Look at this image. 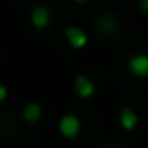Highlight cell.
Returning a JSON list of instances; mask_svg holds the SVG:
<instances>
[{"instance_id":"1","label":"cell","mask_w":148,"mask_h":148,"mask_svg":"<svg viewBox=\"0 0 148 148\" xmlns=\"http://www.w3.org/2000/svg\"><path fill=\"white\" fill-rule=\"evenodd\" d=\"M59 132L65 136V138H75L79 132H81V122L77 120V116H63L61 122H59Z\"/></svg>"},{"instance_id":"2","label":"cell","mask_w":148,"mask_h":148,"mask_svg":"<svg viewBox=\"0 0 148 148\" xmlns=\"http://www.w3.org/2000/svg\"><path fill=\"white\" fill-rule=\"evenodd\" d=\"M128 69L136 77H146L148 75V55H134L128 63Z\"/></svg>"},{"instance_id":"3","label":"cell","mask_w":148,"mask_h":148,"mask_svg":"<svg viewBox=\"0 0 148 148\" xmlns=\"http://www.w3.org/2000/svg\"><path fill=\"white\" fill-rule=\"evenodd\" d=\"M65 35H67V41H69V45H71L73 49H83V47L87 45V35H85V31L79 29V27H69Z\"/></svg>"},{"instance_id":"4","label":"cell","mask_w":148,"mask_h":148,"mask_svg":"<svg viewBox=\"0 0 148 148\" xmlns=\"http://www.w3.org/2000/svg\"><path fill=\"white\" fill-rule=\"evenodd\" d=\"M75 91L79 93L81 99H89V97L93 95V91H95V85H93V81L87 79L85 75H79V77L75 79Z\"/></svg>"},{"instance_id":"5","label":"cell","mask_w":148,"mask_h":148,"mask_svg":"<svg viewBox=\"0 0 148 148\" xmlns=\"http://www.w3.org/2000/svg\"><path fill=\"white\" fill-rule=\"evenodd\" d=\"M31 23H33L37 29H45V27L51 23V12H49L45 6H35V8H33V14H31Z\"/></svg>"},{"instance_id":"6","label":"cell","mask_w":148,"mask_h":148,"mask_svg":"<svg viewBox=\"0 0 148 148\" xmlns=\"http://www.w3.org/2000/svg\"><path fill=\"white\" fill-rule=\"evenodd\" d=\"M120 124H122L124 130H134L136 124H138V114L132 108H124L120 112Z\"/></svg>"},{"instance_id":"7","label":"cell","mask_w":148,"mask_h":148,"mask_svg":"<svg viewBox=\"0 0 148 148\" xmlns=\"http://www.w3.org/2000/svg\"><path fill=\"white\" fill-rule=\"evenodd\" d=\"M41 116H43V110H41V106L35 103V101L27 103L25 110H23V118H25L27 122H37V120H41Z\"/></svg>"},{"instance_id":"8","label":"cell","mask_w":148,"mask_h":148,"mask_svg":"<svg viewBox=\"0 0 148 148\" xmlns=\"http://www.w3.org/2000/svg\"><path fill=\"white\" fill-rule=\"evenodd\" d=\"M114 25H116V23H114V18L103 16V18H101V23H99V29H101V31H106V33H110V31L114 29Z\"/></svg>"},{"instance_id":"9","label":"cell","mask_w":148,"mask_h":148,"mask_svg":"<svg viewBox=\"0 0 148 148\" xmlns=\"http://www.w3.org/2000/svg\"><path fill=\"white\" fill-rule=\"evenodd\" d=\"M6 97H8V89H6V85H0V103H2Z\"/></svg>"},{"instance_id":"10","label":"cell","mask_w":148,"mask_h":148,"mask_svg":"<svg viewBox=\"0 0 148 148\" xmlns=\"http://www.w3.org/2000/svg\"><path fill=\"white\" fill-rule=\"evenodd\" d=\"M140 8H142L144 12H148V0H140Z\"/></svg>"},{"instance_id":"11","label":"cell","mask_w":148,"mask_h":148,"mask_svg":"<svg viewBox=\"0 0 148 148\" xmlns=\"http://www.w3.org/2000/svg\"><path fill=\"white\" fill-rule=\"evenodd\" d=\"M75 2H81L83 4V2H89V0H75Z\"/></svg>"}]
</instances>
